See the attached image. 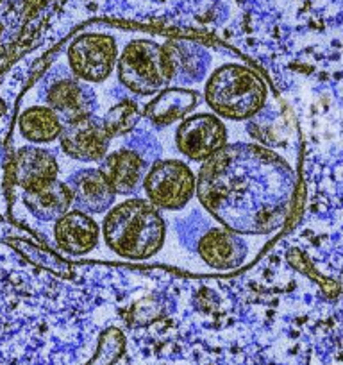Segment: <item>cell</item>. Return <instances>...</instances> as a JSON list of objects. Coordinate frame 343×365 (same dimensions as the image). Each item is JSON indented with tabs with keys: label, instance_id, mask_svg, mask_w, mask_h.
<instances>
[{
	"label": "cell",
	"instance_id": "obj_1",
	"mask_svg": "<svg viewBox=\"0 0 343 365\" xmlns=\"http://www.w3.org/2000/svg\"><path fill=\"white\" fill-rule=\"evenodd\" d=\"M295 172L257 145H227L200 165L197 199L222 226L247 236H272L293 210Z\"/></svg>",
	"mask_w": 343,
	"mask_h": 365
},
{
	"label": "cell",
	"instance_id": "obj_2",
	"mask_svg": "<svg viewBox=\"0 0 343 365\" xmlns=\"http://www.w3.org/2000/svg\"><path fill=\"white\" fill-rule=\"evenodd\" d=\"M102 245L114 260L150 263L157 260L168 242L165 211L147 197L127 195L100 217Z\"/></svg>",
	"mask_w": 343,
	"mask_h": 365
},
{
	"label": "cell",
	"instance_id": "obj_3",
	"mask_svg": "<svg viewBox=\"0 0 343 365\" xmlns=\"http://www.w3.org/2000/svg\"><path fill=\"white\" fill-rule=\"evenodd\" d=\"M202 95L209 111L227 122H243L266 108L270 88L256 68L240 59H227L209 72Z\"/></svg>",
	"mask_w": 343,
	"mask_h": 365
},
{
	"label": "cell",
	"instance_id": "obj_4",
	"mask_svg": "<svg viewBox=\"0 0 343 365\" xmlns=\"http://www.w3.org/2000/svg\"><path fill=\"white\" fill-rule=\"evenodd\" d=\"M116 79L132 97H154L173 82L166 39L136 36L120 48Z\"/></svg>",
	"mask_w": 343,
	"mask_h": 365
},
{
	"label": "cell",
	"instance_id": "obj_5",
	"mask_svg": "<svg viewBox=\"0 0 343 365\" xmlns=\"http://www.w3.org/2000/svg\"><path fill=\"white\" fill-rule=\"evenodd\" d=\"M270 236H247L227 229L214 218L197 238L195 254L200 270L211 274H230L243 269L252 256L265 247Z\"/></svg>",
	"mask_w": 343,
	"mask_h": 365
},
{
	"label": "cell",
	"instance_id": "obj_6",
	"mask_svg": "<svg viewBox=\"0 0 343 365\" xmlns=\"http://www.w3.org/2000/svg\"><path fill=\"white\" fill-rule=\"evenodd\" d=\"M198 172L190 161L166 156L150 163L143 183V197L165 213L182 211L197 199Z\"/></svg>",
	"mask_w": 343,
	"mask_h": 365
},
{
	"label": "cell",
	"instance_id": "obj_7",
	"mask_svg": "<svg viewBox=\"0 0 343 365\" xmlns=\"http://www.w3.org/2000/svg\"><path fill=\"white\" fill-rule=\"evenodd\" d=\"M172 138L173 149L179 158L190 161L191 165H202L227 147L230 131L227 120L206 109L195 111L175 124Z\"/></svg>",
	"mask_w": 343,
	"mask_h": 365
},
{
	"label": "cell",
	"instance_id": "obj_8",
	"mask_svg": "<svg viewBox=\"0 0 343 365\" xmlns=\"http://www.w3.org/2000/svg\"><path fill=\"white\" fill-rule=\"evenodd\" d=\"M72 75L86 84H102L116 74L120 45L109 31H86L79 34L66 52Z\"/></svg>",
	"mask_w": 343,
	"mask_h": 365
},
{
	"label": "cell",
	"instance_id": "obj_9",
	"mask_svg": "<svg viewBox=\"0 0 343 365\" xmlns=\"http://www.w3.org/2000/svg\"><path fill=\"white\" fill-rule=\"evenodd\" d=\"M54 244L57 252L68 258H86L98 252L102 245L100 218L72 208L54 222Z\"/></svg>",
	"mask_w": 343,
	"mask_h": 365
},
{
	"label": "cell",
	"instance_id": "obj_10",
	"mask_svg": "<svg viewBox=\"0 0 343 365\" xmlns=\"http://www.w3.org/2000/svg\"><path fill=\"white\" fill-rule=\"evenodd\" d=\"M113 138L102 124L100 116H88L79 122L64 124L63 134L59 138V149L70 159L79 163H102L111 152Z\"/></svg>",
	"mask_w": 343,
	"mask_h": 365
},
{
	"label": "cell",
	"instance_id": "obj_11",
	"mask_svg": "<svg viewBox=\"0 0 343 365\" xmlns=\"http://www.w3.org/2000/svg\"><path fill=\"white\" fill-rule=\"evenodd\" d=\"M166 48L173 65L172 86L202 90L209 72L218 65L213 63L207 48L190 39H166Z\"/></svg>",
	"mask_w": 343,
	"mask_h": 365
},
{
	"label": "cell",
	"instance_id": "obj_12",
	"mask_svg": "<svg viewBox=\"0 0 343 365\" xmlns=\"http://www.w3.org/2000/svg\"><path fill=\"white\" fill-rule=\"evenodd\" d=\"M204 104L202 90L168 86L143 106V118L155 127H172Z\"/></svg>",
	"mask_w": 343,
	"mask_h": 365
},
{
	"label": "cell",
	"instance_id": "obj_13",
	"mask_svg": "<svg viewBox=\"0 0 343 365\" xmlns=\"http://www.w3.org/2000/svg\"><path fill=\"white\" fill-rule=\"evenodd\" d=\"M45 102L61 116L64 124L96 115V102L91 84H86L77 77H63L50 82Z\"/></svg>",
	"mask_w": 343,
	"mask_h": 365
},
{
	"label": "cell",
	"instance_id": "obj_14",
	"mask_svg": "<svg viewBox=\"0 0 343 365\" xmlns=\"http://www.w3.org/2000/svg\"><path fill=\"white\" fill-rule=\"evenodd\" d=\"M68 186L74 195V208L102 217L118 199L113 184L100 167L80 168L70 175Z\"/></svg>",
	"mask_w": 343,
	"mask_h": 365
},
{
	"label": "cell",
	"instance_id": "obj_15",
	"mask_svg": "<svg viewBox=\"0 0 343 365\" xmlns=\"http://www.w3.org/2000/svg\"><path fill=\"white\" fill-rule=\"evenodd\" d=\"M150 163L152 161L147 159V156H143L138 149L125 147L120 151H111L100 163V168L106 172L116 195L127 197L143 192V183Z\"/></svg>",
	"mask_w": 343,
	"mask_h": 365
},
{
	"label": "cell",
	"instance_id": "obj_16",
	"mask_svg": "<svg viewBox=\"0 0 343 365\" xmlns=\"http://www.w3.org/2000/svg\"><path fill=\"white\" fill-rule=\"evenodd\" d=\"M15 183L21 192H36L59 177V161L47 147L27 145L15 158Z\"/></svg>",
	"mask_w": 343,
	"mask_h": 365
},
{
	"label": "cell",
	"instance_id": "obj_17",
	"mask_svg": "<svg viewBox=\"0 0 343 365\" xmlns=\"http://www.w3.org/2000/svg\"><path fill=\"white\" fill-rule=\"evenodd\" d=\"M63 129L64 122L47 102L29 104L20 111L16 120V131L27 145L47 147L57 143Z\"/></svg>",
	"mask_w": 343,
	"mask_h": 365
},
{
	"label": "cell",
	"instance_id": "obj_18",
	"mask_svg": "<svg viewBox=\"0 0 343 365\" xmlns=\"http://www.w3.org/2000/svg\"><path fill=\"white\" fill-rule=\"evenodd\" d=\"M21 201L31 215L43 222H56L74 208V195L68 183H63L59 179L41 190L23 192Z\"/></svg>",
	"mask_w": 343,
	"mask_h": 365
},
{
	"label": "cell",
	"instance_id": "obj_19",
	"mask_svg": "<svg viewBox=\"0 0 343 365\" xmlns=\"http://www.w3.org/2000/svg\"><path fill=\"white\" fill-rule=\"evenodd\" d=\"M100 118L109 136L116 140L129 134L139 124V120L143 118V108H139L132 98H123L116 102L113 108H109Z\"/></svg>",
	"mask_w": 343,
	"mask_h": 365
},
{
	"label": "cell",
	"instance_id": "obj_20",
	"mask_svg": "<svg viewBox=\"0 0 343 365\" xmlns=\"http://www.w3.org/2000/svg\"><path fill=\"white\" fill-rule=\"evenodd\" d=\"M125 351V335L118 327H107L98 338V347L86 365H114Z\"/></svg>",
	"mask_w": 343,
	"mask_h": 365
},
{
	"label": "cell",
	"instance_id": "obj_21",
	"mask_svg": "<svg viewBox=\"0 0 343 365\" xmlns=\"http://www.w3.org/2000/svg\"><path fill=\"white\" fill-rule=\"evenodd\" d=\"M132 317L136 324H149L159 317V303L155 299H145L136 303L132 310Z\"/></svg>",
	"mask_w": 343,
	"mask_h": 365
}]
</instances>
